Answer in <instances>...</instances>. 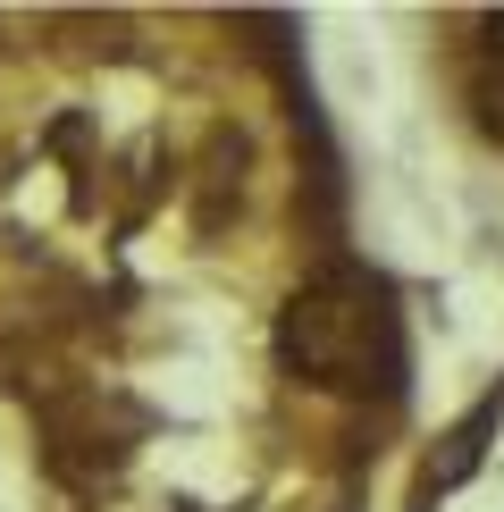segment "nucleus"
Instances as JSON below:
<instances>
[{
	"label": "nucleus",
	"instance_id": "f257e3e1",
	"mask_svg": "<svg viewBox=\"0 0 504 512\" xmlns=\"http://www.w3.org/2000/svg\"><path fill=\"white\" fill-rule=\"evenodd\" d=\"M278 353H286L294 378H311V387H353V370H362V353H370V319L336 286H311V294H294L286 319H278Z\"/></svg>",
	"mask_w": 504,
	"mask_h": 512
},
{
	"label": "nucleus",
	"instance_id": "7ed1b4c3",
	"mask_svg": "<svg viewBox=\"0 0 504 512\" xmlns=\"http://www.w3.org/2000/svg\"><path fill=\"white\" fill-rule=\"evenodd\" d=\"M488 42H496V51H504V9H496V17H488Z\"/></svg>",
	"mask_w": 504,
	"mask_h": 512
},
{
	"label": "nucleus",
	"instance_id": "f03ea898",
	"mask_svg": "<svg viewBox=\"0 0 504 512\" xmlns=\"http://www.w3.org/2000/svg\"><path fill=\"white\" fill-rule=\"evenodd\" d=\"M488 429H496V403H479V412L446 437V454H429V496H446V487H462V479L479 471V454H488Z\"/></svg>",
	"mask_w": 504,
	"mask_h": 512
}]
</instances>
